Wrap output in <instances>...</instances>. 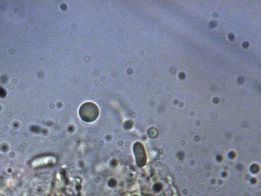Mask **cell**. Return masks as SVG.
<instances>
[{"mask_svg":"<svg viewBox=\"0 0 261 196\" xmlns=\"http://www.w3.org/2000/svg\"><path fill=\"white\" fill-rule=\"evenodd\" d=\"M98 113L96 106L91 103L84 104L80 109V114L84 117H94Z\"/></svg>","mask_w":261,"mask_h":196,"instance_id":"6da1fadb","label":"cell"}]
</instances>
